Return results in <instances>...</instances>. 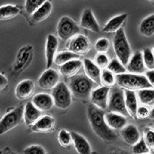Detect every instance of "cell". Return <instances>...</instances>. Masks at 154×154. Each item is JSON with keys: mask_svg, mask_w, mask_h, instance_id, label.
<instances>
[{"mask_svg": "<svg viewBox=\"0 0 154 154\" xmlns=\"http://www.w3.org/2000/svg\"><path fill=\"white\" fill-rule=\"evenodd\" d=\"M87 117L95 134L104 142L110 143L117 140L115 130H112L106 122L104 110L90 104L87 107Z\"/></svg>", "mask_w": 154, "mask_h": 154, "instance_id": "1", "label": "cell"}, {"mask_svg": "<svg viewBox=\"0 0 154 154\" xmlns=\"http://www.w3.org/2000/svg\"><path fill=\"white\" fill-rule=\"evenodd\" d=\"M116 76V84L124 90L139 91L141 89L152 88L146 75L142 74L124 73Z\"/></svg>", "mask_w": 154, "mask_h": 154, "instance_id": "2", "label": "cell"}, {"mask_svg": "<svg viewBox=\"0 0 154 154\" xmlns=\"http://www.w3.org/2000/svg\"><path fill=\"white\" fill-rule=\"evenodd\" d=\"M93 82L86 75H76L71 78L69 88L74 97L86 100L90 98L94 86Z\"/></svg>", "mask_w": 154, "mask_h": 154, "instance_id": "3", "label": "cell"}, {"mask_svg": "<svg viewBox=\"0 0 154 154\" xmlns=\"http://www.w3.org/2000/svg\"><path fill=\"white\" fill-rule=\"evenodd\" d=\"M112 46L116 58L123 66H127L132 57V52L123 29H121L115 34Z\"/></svg>", "mask_w": 154, "mask_h": 154, "instance_id": "4", "label": "cell"}, {"mask_svg": "<svg viewBox=\"0 0 154 154\" xmlns=\"http://www.w3.org/2000/svg\"><path fill=\"white\" fill-rule=\"evenodd\" d=\"M23 106H19L5 114L0 121V135H4L21 123L24 116Z\"/></svg>", "mask_w": 154, "mask_h": 154, "instance_id": "5", "label": "cell"}, {"mask_svg": "<svg viewBox=\"0 0 154 154\" xmlns=\"http://www.w3.org/2000/svg\"><path fill=\"white\" fill-rule=\"evenodd\" d=\"M52 96L56 107L61 109H66L72 105V94L65 82H60L53 89Z\"/></svg>", "mask_w": 154, "mask_h": 154, "instance_id": "6", "label": "cell"}, {"mask_svg": "<svg viewBox=\"0 0 154 154\" xmlns=\"http://www.w3.org/2000/svg\"><path fill=\"white\" fill-rule=\"evenodd\" d=\"M109 112H116L125 116H128L125 103V92L121 88H112L110 89L109 100L108 105Z\"/></svg>", "mask_w": 154, "mask_h": 154, "instance_id": "7", "label": "cell"}, {"mask_svg": "<svg viewBox=\"0 0 154 154\" xmlns=\"http://www.w3.org/2000/svg\"><path fill=\"white\" fill-rule=\"evenodd\" d=\"M79 27L78 25L69 16H63L58 23L57 31L58 37L63 41H67L74 38L79 32Z\"/></svg>", "mask_w": 154, "mask_h": 154, "instance_id": "8", "label": "cell"}, {"mask_svg": "<svg viewBox=\"0 0 154 154\" xmlns=\"http://www.w3.org/2000/svg\"><path fill=\"white\" fill-rule=\"evenodd\" d=\"M109 93L110 88L103 86L93 89L90 96L92 104L102 110L105 111L108 108Z\"/></svg>", "mask_w": 154, "mask_h": 154, "instance_id": "9", "label": "cell"}, {"mask_svg": "<svg viewBox=\"0 0 154 154\" xmlns=\"http://www.w3.org/2000/svg\"><path fill=\"white\" fill-rule=\"evenodd\" d=\"M60 75L53 69H47L38 79V86L43 89H53L60 83Z\"/></svg>", "mask_w": 154, "mask_h": 154, "instance_id": "10", "label": "cell"}, {"mask_svg": "<svg viewBox=\"0 0 154 154\" xmlns=\"http://www.w3.org/2000/svg\"><path fill=\"white\" fill-rule=\"evenodd\" d=\"M90 49V42L85 35H77L70 41L68 46V51L75 54L85 55Z\"/></svg>", "mask_w": 154, "mask_h": 154, "instance_id": "11", "label": "cell"}, {"mask_svg": "<svg viewBox=\"0 0 154 154\" xmlns=\"http://www.w3.org/2000/svg\"><path fill=\"white\" fill-rule=\"evenodd\" d=\"M58 46H59V42L58 38L53 34H50L47 36L46 42V68L50 69L53 63H54L55 57L56 56Z\"/></svg>", "mask_w": 154, "mask_h": 154, "instance_id": "12", "label": "cell"}, {"mask_svg": "<svg viewBox=\"0 0 154 154\" xmlns=\"http://www.w3.org/2000/svg\"><path fill=\"white\" fill-rule=\"evenodd\" d=\"M55 126L54 118L50 116H43L37 120L31 127L32 131L36 133H49L53 131Z\"/></svg>", "mask_w": 154, "mask_h": 154, "instance_id": "13", "label": "cell"}, {"mask_svg": "<svg viewBox=\"0 0 154 154\" xmlns=\"http://www.w3.org/2000/svg\"><path fill=\"white\" fill-rule=\"evenodd\" d=\"M80 26L93 32H100V26L90 9H86L82 12L80 19Z\"/></svg>", "mask_w": 154, "mask_h": 154, "instance_id": "14", "label": "cell"}, {"mask_svg": "<svg viewBox=\"0 0 154 154\" xmlns=\"http://www.w3.org/2000/svg\"><path fill=\"white\" fill-rule=\"evenodd\" d=\"M35 91L34 82L30 79H25L16 86V96L19 100H24L30 98Z\"/></svg>", "mask_w": 154, "mask_h": 154, "instance_id": "15", "label": "cell"}, {"mask_svg": "<svg viewBox=\"0 0 154 154\" xmlns=\"http://www.w3.org/2000/svg\"><path fill=\"white\" fill-rule=\"evenodd\" d=\"M32 103L38 109L42 112H46L53 108L54 104L53 96L48 93H38L32 100Z\"/></svg>", "mask_w": 154, "mask_h": 154, "instance_id": "16", "label": "cell"}, {"mask_svg": "<svg viewBox=\"0 0 154 154\" xmlns=\"http://www.w3.org/2000/svg\"><path fill=\"white\" fill-rule=\"evenodd\" d=\"M121 137L126 144L134 146L140 140V133L138 128L133 124L126 126L120 132Z\"/></svg>", "mask_w": 154, "mask_h": 154, "instance_id": "17", "label": "cell"}, {"mask_svg": "<svg viewBox=\"0 0 154 154\" xmlns=\"http://www.w3.org/2000/svg\"><path fill=\"white\" fill-rule=\"evenodd\" d=\"M105 120L107 125L113 130H122L127 123L125 116L112 112L105 113Z\"/></svg>", "mask_w": 154, "mask_h": 154, "instance_id": "18", "label": "cell"}, {"mask_svg": "<svg viewBox=\"0 0 154 154\" xmlns=\"http://www.w3.org/2000/svg\"><path fill=\"white\" fill-rule=\"evenodd\" d=\"M70 133L72 138V143L78 154H92L91 146L83 136L74 131Z\"/></svg>", "mask_w": 154, "mask_h": 154, "instance_id": "19", "label": "cell"}, {"mask_svg": "<svg viewBox=\"0 0 154 154\" xmlns=\"http://www.w3.org/2000/svg\"><path fill=\"white\" fill-rule=\"evenodd\" d=\"M127 70L130 73L133 74H142L145 72V64L143 62V53L137 51V53L132 56L130 62L126 66Z\"/></svg>", "mask_w": 154, "mask_h": 154, "instance_id": "20", "label": "cell"}, {"mask_svg": "<svg viewBox=\"0 0 154 154\" xmlns=\"http://www.w3.org/2000/svg\"><path fill=\"white\" fill-rule=\"evenodd\" d=\"M127 16L126 13H123L112 18L105 25L103 32L106 33H116L119 30L123 29V26L127 19Z\"/></svg>", "mask_w": 154, "mask_h": 154, "instance_id": "21", "label": "cell"}, {"mask_svg": "<svg viewBox=\"0 0 154 154\" xmlns=\"http://www.w3.org/2000/svg\"><path fill=\"white\" fill-rule=\"evenodd\" d=\"M41 117V111L36 108L32 102H28L24 109L25 123L27 126H32L35 124L39 118Z\"/></svg>", "mask_w": 154, "mask_h": 154, "instance_id": "22", "label": "cell"}, {"mask_svg": "<svg viewBox=\"0 0 154 154\" xmlns=\"http://www.w3.org/2000/svg\"><path fill=\"white\" fill-rule=\"evenodd\" d=\"M83 68H84L86 76L89 77V79L93 80L94 82H100L102 72L94 62H93L88 58L84 59V60H83Z\"/></svg>", "mask_w": 154, "mask_h": 154, "instance_id": "23", "label": "cell"}, {"mask_svg": "<svg viewBox=\"0 0 154 154\" xmlns=\"http://www.w3.org/2000/svg\"><path fill=\"white\" fill-rule=\"evenodd\" d=\"M83 66V62L79 60H74L61 66L60 68V73L65 77L72 78L76 75Z\"/></svg>", "mask_w": 154, "mask_h": 154, "instance_id": "24", "label": "cell"}, {"mask_svg": "<svg viewBox=\"0 0 154 154\" xmlns=\"http://www.w3.org/2000/svg\"><path fill=\"white\" fill-rule=\"evenodd\" d=\"M125 103L129 115L133 118H137V111L138 109L137 105V96L134 91L124 90Z\"/></svg>", "mask_w": 154, "mask_h": 154, "instance_id": "25", "label": "cell"}, {"mask_svg": "<svg viewBox=\"0 0 154 154\" xmlns=\"http://www.w3.org/2000/svg\"><path fill=\"white\" fill-rule=\"evenodd\" d=\"M53 5L52 3L48 0L45 2L39 9H37L33 14L32 15V19L35 23H41L47 19L52 12Z\"/></svg>", "mask_w": 154, "mask_h": 154, "instance_id": "26", "label": "cell"}, {"mask_svg": "<svg viewBox=\"0 0 154 154\" xmlns=\"http://www.w3.org/2000/svg\"><path fill=\"white\" fill-rule=\"evenodd\" d=\"M140 32L146 37H151L154 35V14L147 16L141 22Z\"/></svg>", "mask_w": 154, "mask_h": 154, "instance_id": "27", "label": "cell"}, {"mask_svg": "<svg viewBox=\"0 0 154 154\" xmlns=\"http://www.w3.org/2000/svg\"><path fill=\"white\" fill-rule=\"evenodd\" d=\"M20 9L16 5H5L0 8V19L2 21L13 19L19 14Z\"/></svg>", "mask_w": 154, "mask_h": 154, "instance_id": "28", "label": "cell"}, {"mask_svg": "<svg viewBox=\"0 0 154 154\" xmlns=\"http://www.w3.org/2000/svg\"><path fill=\"white\" fill-rule=\"evenodd\" d=\"M137 98L143 106L154 104V89H144L137 91Z\"/></svg>", "mask_w": 154, "mask_h": 154, "instance_id": "29", "label": "cell"}, {"mask_svg": "<svg viewBox=\"0 0 154 154\" xmlns=\"http://www.w3.org/2000/svg\"><path fill=\"white\" fill-rule=\"evenodd\" d=\"M79 55L75 54L72 52H70V51L68 50L63 51V52H60V53L56 54V57H55L54 63L57 66H61L64 65V64L72 61V60H79Z\"/></svg>", "mask_w": 154, "mask_h": 154, "instance_id": "30", "label": "cell"}, {"mask_svg": "<svg viewBox=\"0 0 154 154\" xmlns=\"http://www.w3.org/2000/svg\"><path fill=\"white\" fill-rule=\"evenodd\" d=\"M100 82L103 86L111 88L116 83V76L108 69H103L102 71Z\"/></svg>", "mask_w": 154, "mask_h": 154, "instance_id": "31", "label": "cell"}, {"mask_svg": "<svg viewBox=\"0 0 154 154\" xmlns=\"http://www.w3.org/2000/svg\"><path fill=\"white\" fill-rule=\"evenodd\" d=\"M124 66H123L121 63V62L118 60L117 58H115V59H112L111 60L108 67H107V69L110 71L114 75H118L126 73V69Z\"/></svg>", "mask_w": 154, "mask_h": 154, "instance_id": "32", "label": "cell"}, {"mask_svg": "<svg viewBox=\"0 0 154 154\" xmlns=\"http://www.w3.org/2000/svg\"><path fill=\"white\" fill-rule=\"evenodd\" d=\"M48 0H26L25 10L29 15H32Z\"/></svg>", "mask_w": 154, "mask_h": 154, "instance_id": "33", "label": "cell"}, {"mask_svg": "<svg viewBox=\"0 0 154 154\" xmlns=\"http://www.w3.org/2000/svg\"><path fill=\"white\" fill-rule=\"evenodd\" d=\"M143 57L145 67L148 70H154V53L149 48L143 51Z\"/></svg>", "mask_w": 154, "mask_h": 154, "instance_id": "34", "label": "cell"}, {"mask_svg": "<svg viewBox=\"0 0 154 154\" xmlns=\"http://www.w3.org/2000/svg\"><path fill=\"white\" fill-rule=\"evenodd\" d=\"M58 141L61 146L65 147V148L69 147L72 143L71 133L66 131V130H61L58 134Z\"/></svg>", "mask_w": 154, "mask_h": 154, "instance_id": "35", "label": "cell"}, {"mask_svg": "<svg viewBox=\"0 0 154 154\" xmlns=\"http://www.w3.org/2000/svg\"><path fill=\"white\" fill-rule=\"evenodd\" d=\"M149 151H150V149L146 145L143 138L140 139V141L137 144H135L134 146H133V148H132L133 154L149 153Z\"/></svg>", "mask_w": 154, "mask_h": 154, "instance_id": "36", "label": "cell"}, {"mask_svg": "<svg viewBox=\"0 0 154 154\" xmlns=\"http://www.w3.org/2000/svg\"><path fill=\"white\" fill-rule=\"evenodd\" d=\"M109 49V41L106 38H100L95 43V49L98 53L106 54Z\"/></svg>", "mask_w": 154, "mask_h": 154, "instance_id": "37", "label": "cell"}, {"mask_svg": "<svg viewBox=\"0 0 154 154\" xmlns=\"http://www.w3.org/2000/svg\"><path fill=\"white\" fill-rule=\"evenodd\" d=\"M94 63H96L97 66L101 69H105L106 68L107 69L109 64L110 63L109 61V59L108 56L106 54H103V53H98L96 55V58H95Z\"/></svg>", "mask_w": 154, "mask_h": 154, "instance_id": "38", "label": "cell"}, {"mask_svg": "<svg viewBox=\"0 0 154 154\" xmlns=\"http://www.w3.org/2000/svg\"><path fill=\"white\" fill-rule=\"evenodd\" d=\"M23 154H48L46 149L39 145H32L23 150Z\"/></svg>", "mask_w": 154, "mask_h": 154, "instance_id": "39", "label": "cell"}, {"mask_svg": "<svg viewBox=\"0 0 154 154\" xmlns=\"http://www.w3.org/2000/svg\"><path fill=\"white\" fill-rule=\"evenodd\" d=\"M144 140L150 149H154V130L146 129L144 132Z\"/></svg>", "mask_w": 154, "mask_h": 154, "instance_id": "40", "label": "cell"}, {"mask_svg": "<svg viewBox=\"0 0 154 154\" xmlns=\"http://www.w3.org/2000/svg\"><path fill=\"white\" fill-rule=\"evenodd\" d=\"M149 109L146 106H139L137 111V118L140 119H146L149 117L150 115Z\"/></svg>", "mask_w": 154, "mask_h": 154, "instance_id": "41", "label": "cell"}, {"mask_svg": "<svg viewBox=\"0 0 154 154\" xmlns=\"http://www.w3.org/2000/svg\"><path fill=\"white\" fill-rule=\"evenodd\" d=\"M146 79L149 81V84L154 88V70H148L146 72L145 74Z\"/></svg>", "mask_w": 154, "mask_h": 154, "instance_id": "42", "label": "cell"}, {"mask_svg": "<svg viewBox=\"0 0 154 154\" xmlns=\"http://www.w3.org/2000/svg\"><path fill=\"white\" fill-rule=\"evenodd\" d=\"M108 154H130L128 151L125 149H120V148H113L110 149Z\"/></svg>", "mask_w": 154, "mask_h": 154, "instance_id": "43", "label": "cell"}, {"mask_svg": "<svg viewBox=\"0 0 154 154\" xmlns=\"http://www.w3.org/2000/svg\"><path fill=\"white\" fill-rule=\"evenodd\" d=\"M8 84V79L6 77L4 76V75L1 74L0 75V89L2 90Z\"/></svg>", "mask_w": 154, "mask_h": 154, "instance_id": "44", "label": "cell"}, {"mask_svg": "<svg viewBox=\"0 0 154 154\" xmlns=\"http://www.w3.org/2000/svg\"><path fill=\"white\" fill-rule=\"evenodd\" d=\"M1 154H17L16 152H14L13 150H12L9 148H5L2 151Z\"/></svg>", "mask_w": 154, "mask_h": 154, "instance_id": "45", "label": "cell"}, {"mask_svg": "<svg viewBox=\"0 0 154 154\" xmlns=\"http://www.w3.org/2000/svg\"><path fill=\"white\" fill-rule=\"evenodd\" d=\"M149 118H150L151 119H153L154 120V107L152 109H151L150 115H149Z\"/></svg>", "mask_w": 154, "mask_h": 154, "instance_id": "46", "label": "cell"}, {"mask_svg": "<svg viewBox=\"0 0 154 154\" xmlns=\"http://www.w3.org/2000/svg\"><path fill=\"white\" fill-rule=\"evenodd\" d=\"M148 1H149V2H154V0H148Z\"/></svg>", "mask_w": 154, "mask_h": 154, "instance_id": "47", "label": "cell"}, {"mask_svg": "<svg viewBox=\"0 0 154 154\" xmlns=\"http://www.w3.org/2000/svg\"><path fill=\"white\" fill-rule=\"evenodd\" d=\"M152 51H153V53H154V46H153V50H152Z\"/></svg>", "mask_w": 154, "mask_h": 154, "instance_id": "48", "label": "cell"}, {"mask_svg": "<svg viewBox=\"0 0 154 154\" xmlns=\"http://www.w3.org/2000/svg\"><path fill=\"white\" fill-rule=\"evenodd\" d=\"M146 154H150V153H146Z\"/></svg>", "mask_w": 154, "mask_h": 154, "instance_id": "49", "label": "cell"}]
</instances>
